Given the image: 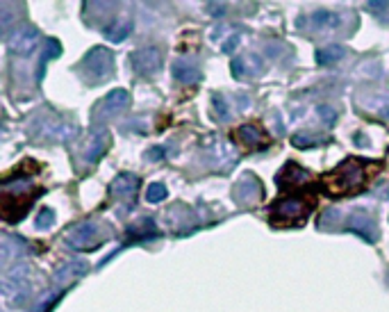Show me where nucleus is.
Here are the masks:
<instances>
[{
	"label": "nucleus",
	"mask_w": 389,
	"mask_h": 312,
	"mask_svg": "<svg viewBox=\"0 0 389 312\" xmlns=\"http://www.w3.org/2000/svg\"><path fill=\"white\" fill-rule=\"evenodd\" d=\"M369 171H366L364 160H344L342 165H337L330 173L323 176V187L332 196H344V194H355L364 187Z\"/></svg>",
	"instance_id": "obj_1"
},
{
	"label": "nucleus",
	"mask_w": 389,
	"mask_h": 312,
	"mask_svg": "<svg viewBox=\"0 0 389 312\" xmlns=\"http://www.w3.org/2000/svg\"><path fill=\"white\" fill-rule=\"evenodd\" d=\"M314 208V198L308 196H285L271 208V221L275 226H296L303 224L310 210Z\"/></svg>",
	"instance_id": "obj_2"
},
{
	"label": "nucleus",
	"mask_w": 389,
	"mask_h": 312,
	"mask_svg": "<svg viewBox=\"0 0 389 312\" xmlns=\"http://www.w3.org/2000/svg\"><path fill=\"white\" fill-rule=\"evenodd\" d=\"M112 67H114V58L108 48H94V51L87 53V58L82 60V69L87 71V75L94 82H101L105 77L112 75Z\"/></svg>",
	"instance_id": "obj_3"
},
{
	"label": "nucleus",
	"mask_w": 389,
	"mask_h": 312,
	"mask_svg": "<svg viewBox=\"0 0 389 312\" xmlns=\"http://www.w3.org/2000/svg\"><path fill=\"white\" fill-rule=\"evenodd\" d=\"M66 242L73 246V249H77V251L96 249V246L103 242V235H101V228H98V224L84 221V224H77L73 230H68Z\"/></svg>",
	"instance_id": "obj_4"
},
{
	"label": "nucleus",
	"mask_w": 389,
	"mask_h": 312,
	"mask_svg": "<svg viewBox=\"0 0 389 312\" xmlns=\"http://www.w3.org/2000/svg\"><path fill=\"white\" fill-rule=\"evenodd\" d=\"M237 141L251 151H262V148L268 146V134L264 132V128L258 123H246L237 130Z\"/></svg>",
	"instance_id": "obj_5"
},
{
	"label": "nucleus",
	"mask_w": 389,
	"mask_h": 312,
	"mask_svg": "<svg viewBox=\"0 0 389 312\" xmlns=\"http://www.w3.org/2000/svg\"><path fill=\"white\" fill-rule=\"evenodd\" d=\"M130 64L132 69L137 71V73H158L162 69V53L158 48H146V51H137L130 55Z\"/></svg>",
	"instance_id": "obj_6"
},
{
	"label": "nucleus",
	"mask_w": 389,
	"mask_h": 312,
	"mask_svg": "<svg viewBox=\"0 0 389 312\" xmlns=\"http://www.w3.org/2000/svg\"><path fill=\"white\" fill-rule=\"evenodd\" d=\"M37 41H39V32L34 30V27L25 25V27H18V30L7 39V46L18 55H30L34 48H37Z\"/></svg>",
	"instance_id": "obj_7"
},
{
	"label": "nucleus",
	"mask_w": 389,
	"mask_h": 312,
	"mask_svg": "<svg viewBox=\"0 0 389 312\" xmlns=\"http://www.w3.org/2000/svg\"><path fill=\"white\" fill-rule=\"evenodd\" d=\"M344 228L351 232H357V235L364 237L366 242H376L378 239L376 224H373V219L369 215H364V212H353V215L344 221Z\"/></svg>",
	"instance_id": "obj_8"
},
{
	"label": "nucleus",
	"mask_w": 389,
	"mask_h": 312,
	"mask_svg": "<svg viewBox=\"0 0 389 312\" xmlns=\"http://www.w3.org/2000/svg\"><path fill=\"white\" fill-rule=\"evenodd\" d=\"M308 182H310V173L305 171V169H301L299 165H294V162H292V165H287L278 173V185L280 187L296 189V187H305Z\"/></svg>",
	"instance_id": "obj_9"
},
{
	"label": "nucleus",
	"mask_w": 389,
	"mask_h": 312,
	"mask_svg": "<svg viewBox=\"0 0 389 312\" xmlns=\"http://www.w3.org/2000/svg\"><path fill=\"white\" fill-rule=\"evenodd\" d=\"M232 194H235V201L239 205H251V203H255L258 198L262 196V187H260L258 180H253V178H249V176H246L244 180L237 182V187H235V191H232Z\"/></svg>",
	"instance_id": "obj_10"
},
{
	"label": "nucleus",
	"mask_w": 389,
	"mask_h": 312,
	"mask_svg": "<svg viewBox=\"0 0 389 312\" xmlns=\"http://www.w3.org/2000/svg\"><path fill=\"white\" fill-rule=\"evenodd\" d=\"M137 187H139L137 176L121 173V176H116V180L110 185V194L112 196H118V198H132L134 191H137Z\"/></svg>",
	"instance_id": "obj_11"
},
{
	"label": "nucleus",
	"mask_w": 389,
	"mask_h": 312,
	"mask_svg": "<svg viewBox=\"0 0 389 312\" xmlns=\"http://www.w3.org/2000/svg\"><path fill=\"white\" fill-rule=\"evenodd\" d=\"M130 30H132V21L130 19H118L112 25L105 27V37H108L110 41H114V44H118V41H123L125 37H128Z\"/></svg>",
	"instance_id": "obj_12"
},
{
	"label": "nucleus",
	"mask_w": 389,
	"mask_h": 312,
	"mask_svg": "<svg viewBox=\"0 0 389 312\" xmlns=\"http://www.w3.org/2000/svg\"><path fill=\"white\" fill-rule=\"evenodd\" d=\"M173 75H175V80H180L182 84H194V82H198V77H201V71H198L194 64L175 62L173 64Z\"/></svg>",
	"instance_id": "obj_13"
},
{
	"label": "nucleus",
	"mask_w": 389,
	"mask_h": 312,
	"mask_svg": "<svg viewBox=\"0 0 389 312\" xmlns=\"http://www.w3.org/2000/svg\"><path fill=\"white\" fill-rule=\"evenodd\" d=\"M128 235L130 239L134 242V239H146V237H158L160 232L158 228H155V224H153V219H141L139 224H134L128 228Z\"/></svg>",
	"instance_id": "obj_14"
},
{
	"label": "nucleus",
	"mask_w": 389,
	"mask_h": 312,
	"mask_svg": "<svg viewBox=\"0 0 389 312\" xmlns=\"http://www.w3.org/2000/svg\"><path fill=\"white\" fill-rule=\"evenodd\" d=\"M128 103H130V94L125 89L110 91V96L103 101L105 110H108V112H121L123 108H128Z\"/></svg>",
	"instance_id": "obj_15"
},
{
	"label": "nucleus",
	"mask_w": 389,
	"mask_h": 312,
	"mask_svg": "<svg viewBox=\"0 0 389 312\" xmlns=\"http://www.w3.org/2000/svg\"><path fill=\"white\" fill-rule=\"evenodd\" d=\"M110 141H112V139H110L108 132L96 134V139L91 141V148L87 151V160H89V162H96V160L101 158V155L110 148Z\"/></svg>",
	"instance_id": "obj_16"
},
{
	"label": "nucleus",
	"mask_w": 389,
	"mask_h": 312,
	"mask_svg": "<svg viewBox=\"0 0 389 312\" xmlns=\"http://www.w3.org/2000/svg\"><path fill=\"white\" fill-rule=\"evenodd\" d=\"M346 55V51L342 46H328V48H321L319 53H316V62L319 64H335V62H339Z\"/></svg>",
	"instance_id": "obj_17"
},
{
	"label": "nucleus",
	"mask_w": 389,
	"mask_h": 312,
	"mask_svg": "<svg viewBox=\"0 0 389 312\" xmlns=\"http://www.w3.org/2000/svg\"><path fill=\"white\" fill-rule=\"evenodd\" d=\"M310 21H312V25L319 27V30L339 25V19L335 16V14H330V12H316V14H312V19H310Z\"/></svg>",
	"instance_id": "obj_18"
},
{
	"label": "nucleus",
	"mask_w": 389,
	"mask_h": 312,
	"mask_svg": "<svg viewBox=\"0 0 389 312\" xmlns=\"http://www.w3.org/2000/svg\"><path fill=\"white\" fill-rule=\"evenodd\" d=\"M364 108L371 110V112H378V115H383L385 119H389V98H366L364 101Z\"/></svg>",
	"instance_id": "obj_19"
},
{
	"label": "nucleus",
	"mask_w": 389,
	"mask_h": 312,
	"mask_svg": "<svg viewBox=\"0 0 389 312\" xmlns=\"http://www.w3.org/2000/svg\"><path fill=\"white\" fill-rule=\"evenodd\" d=\"M292 141H294V146L308 148V146H319V144H323L325 137H323V134H294Z\"/></svg>",
	"instance_id": "obj_20"
},
{
	"label": "nucleus",
	"mask_w": 389,
	"mask_h": 312,
	"mask_svg": "<svg viewBox=\"0 0 389 312\" xmlns=\"http://www.w3.org/2000/svg\"><path fill=\"white\" fill-rule=\"evenodd\" d=\"M146 198L151 203H160L162 198H166V187L162 185V182H153V185L148 187V191H146Z\"/></svg>",
	"instance_id": "obj_21"
},
{
	"label": "nucleus",
	"mask_w": 389,
	"mask_h": 312,
	"mask_svg": "<svg viewBox=\"0 0 389 312\" xmlns=\"http://www.w3.org/2000/svg\"><path fill=\"white\" fill-rule=\"evenodd\" d=\"M53 221H55L53 210L44 208V210L39 212V217H37V228H39V230H48V228L53 226Z\"/></svg>",
	"instance_id": "obj_22"
},
{
	"label": "nucleus",
	"mask_w": 389,
	"mask_h": 312,
	"mask_svg": "<svg viewBox=\"0 0 389 312\" xmlns=\"http://www.w3.org/2000/svg\"><path fill=\"white\" fill-rule=\"evenodd\" d=\"M214 112H216V117H218V121H228L230 119V112H228V105H225L223 101V96H214Z\"/></svg>",
	"instance_id": "obj_23"
},
{
	"label": "nucleus",
	"mask_w": 389,
	"mask_h": 312,
	"mask_svg": "<svg viewBox=\"0 0 389 312\" xmlns=\"http://www.w3.org/2000/svg\"><path fill=\"white\" fill-rule=\"evenodd\" d=\"M319 115H321L323 121H328V123L335 121V112H332V110H325V105H321V108H319Z\"/></svg>",
	"instance_id": "obj_24"
}]
</instances>
